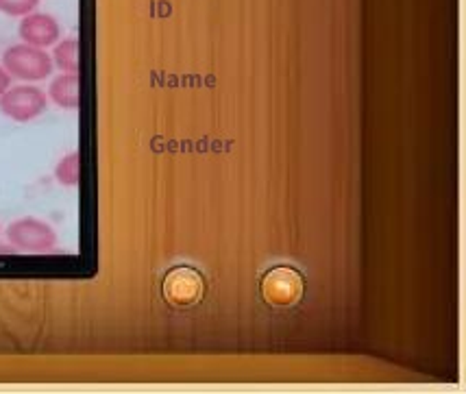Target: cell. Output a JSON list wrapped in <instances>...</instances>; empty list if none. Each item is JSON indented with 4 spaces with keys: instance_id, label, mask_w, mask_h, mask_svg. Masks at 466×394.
Returning a JSON list of instances; mask_svg holds the SVG:
<instances>
[{
    "instance_id": "7a4b0ae2",
    "label": "cell",
    "mask_w": 466,
    "mask_h": 394,
    "mask_svg": "<svg viewBox=\"0 0 466 394\" xmlns=\"http://www.w3.org/2000/svg\"><path fill=\"white\" fill-rule=\"evenodd\" d=\"M259 292L270 308H294L303 298L305 279L290 266H275L262 277Z\"/></svg>"
},
{
    "instance_id": "9c48e42d",
    "label": "cell",
    "mask_w": 466,
    "mask_h": 394,
    "mask_svg": "<svg viewBox=\"0 0 466 394\" xmlns=\"http://www.w3.org/2000/svg\"><path fill=\"white\" fill-rule=\"evenodd\" d=\"M55 179H57L61 186H66V187L79 186V181H81V155L79 153L66 155V157L57 164V168H55Z\"/></svg>"
},
{
    "instance_id": "8992f818",
    "label": "cell",
    "mask_w": 466,
    "mask_h": 394,
    "mask_svg": "<svg viewBox=\"0 0 466 394\" xmlns=\"http://www.w3.org/2000/svg\"><path fill=\"white\" fill-rule=\"evenodd\" d=\"M22 42L35 48H48L59 42L61 26L59 22L48 14H29L25 15L18 26Z\"/></svg>"
},
{
    "instance_id": "277c9868",
    "label": "cell",
    "mask_w": 466,
    "mask_h": 394,
    "mask_svg": "<svg viewBox=\"0 0 466 394\" xmlns=\"http://www.w3.org/2000/svg\"><path fill=\"white\" fill-rule=\"evenodd\" d=\"M48 107V96L35 86L9 87L0 96V114L14 122H31Z\"/></svg>"
},
{
    "instance_id": "3957f363",
    "label": "cell",
    "mask_w": 466,
    "mask_h": 394,
    "mask_svg": "<svg viewBox=\"0 0 466 394\" xmlns=\"http://www.w3.org/2000/svg\"><path fill=\"white\" fill-rule=\"evenodd\" d=\"M7 240L15 251L44 255L57 247V233L40 218H20L7 227Z\"/></svg>"
},
{
    "instance_id": "52a82bcc",
    "label": "cell",
    "mask_w": 466,
    "mask_h": 394,
    "mask_svg": "<svg viewBox=\"0 0 466 394\" xmlns=\"http://www.w3.org/2000/svg\"><path fill=\"white\" fill-rule=\"evenodd\" d=\"M79 75H68V72H61L59 76H55L51 83V101L61 109H79Z\"/></svg>"
},
{
    "instance_id": "6da1fadb",
    "label": "cell",
    "mask_w": 466,
    "mask_h": 394,
    "mask_svg": "<svg viewBox=\"0 0 466 394\" xmlns=\"http://www.w3.org/2000/svg\"><path fill=\"white\" fill-rule=\"evenodd\" d=\"M53 66V57L44 48L29 46L25 42L7 48L3 55V68L7 70V75L26 83L48 79Z\"/></svg>"
},
{
    "instance_id": "5b68a950",
    "label": "cell",
    "mask_w": 466,
    "mask_h": 394,
    "mask_svg": "<svg viewBox=\"0 0 466 394\" xmlns=\"http://www.w3.org/2000/svg\"><path fill=\"white\" fill-rule=\"evenodd\" d=\"M205 297V281L194 268L179 266L164 279V298L179 309L194 308Z\"/></svg>"
},
{
    "instance_id": "30bf717a",
    "label": "cell",
    "mask_w": 466,
    "mask_h": 394,
    "mask_svg": "<svg viewBox=\"0 0 466 394\" xmlns=\"http://www.w3.org/2000/svg\"><path fill=\"white\" fill-rule=\"evenodd\" d=\"M40 0H0V14L9 18H25L37 9Z\"/></svg>"
},
{
    "instance_id": "ba28073f",
    "label": "cell",
    "mask_w": 466,
    "mask_h": 394,
    "mask_svg": "<svg viewBox=\"0 0 466 394\" xmlns=\"http://www.w3.org/2000/svg\"><path fill=\"white\" fill-rule=\"evenodd\" d=\"M53 64L61 72L79 75V40L76 37H68V40L59 42L53 51Z\"/></svg>"
},
{
    "instance_id": "8fae6325",
    "label": "cell",
    "mask_w": 466,
    "mask_h": 394,
    "mask_svg": "<svg viewBox=\"0 0 466 394\" xmlns=\"http://www.w3.org/2000/svg\"><path fill=\"white\" fill-rule=\"evenodd\" d=\"M11 87V76L7 75V70L3 68V66H0V96H3L5 92H7Z\"/></svg>"
}]
</instances>
